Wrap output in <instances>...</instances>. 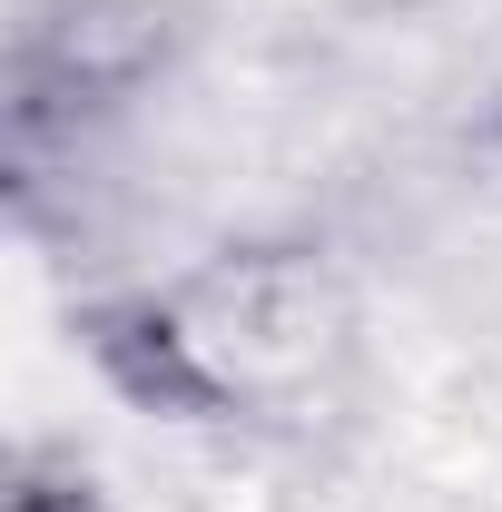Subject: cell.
Masks as SVG:
<instances>
[{"instance_id":"6da1fadb","label":"cell","mask_w":502,"mask_h":512,"mask_svg":"<svg viewBox=\"0 0 502 512\" xmlns=\"http://www.w3.org/2000/svg\"><path fill=\"white\" fill-rule=\"evenodd\" d=\"M79 365L128 414L247 453H306L375 384V306L315 227H237L178 266L109 276L69 306Z\"/></svg>"},{"instance_id":"7a4b0ae2","label":"cell","mask_w":502,"mask_h":512,"mask_svg":"<svg viewBox=\"0 0 502 512\" xmlns=\"http://www.w3.org/2000/svg\"><path fill=\"white\" fill-rule=\"evenodd\" d=\"M168 69V10L158 0H30L10 30V148L40 168L50 138L119 119Z\"/></svg>"},{"instance_id":"3957f363","label":"cell","mask_w":502,"mask_h":512,"mask_svg":"<svg viewBox=\"0 0 502 512\" xmlns=\"http://www.w3.org/2000/svg\"><path fill=\"white\" fill-rule=\"evenodd\" d=\"M0 512H109V483H99V463L79 444H20V463H10V503Z\"/></svg>"}]
</instances>
